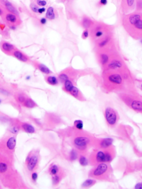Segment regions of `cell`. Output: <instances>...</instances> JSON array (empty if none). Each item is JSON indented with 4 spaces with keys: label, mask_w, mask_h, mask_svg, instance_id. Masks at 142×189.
I'll use <instances>...</instances> for the list:
<instances>
[{
    "label": "cell",
    "mask_w": 142,
    "mask_h": 189,
    "mask_svg": "<svg viewBox=\"0 0 142 189\" xmlns=\"http://www.w3.org/2000/svg\"><path fill=\"white\" fill-rule=\"evenodd\" d=\"M123 26L132 37L142 38V13L135 12L127 15L123 20Z\"/></svg>",
    "instance_id": "cell-1"
},
{
    "label": "cell",
    "mask_w": 142,
    "mask_h": 189,
    "mask_svg": "<svg viewBox=\"0 0 142 189\" xmlns=\"http://www.w3.org/2000/svg\"><path fill=\"white\" fill-rule=\"evenodd\" d=\"M115 156V151L114 149L110 147L105 149H101L96 151L90 157V162L94 164L99 163H109L113 160Z\"/></svg>",
    "instance_id": "cell-2"
},
{
    "label": "cell",
    "mask_w": 142,
    "mask_h": 189,
    "mask_svg": "<svg viewBox=\"0 0 142 189\" xmlns=\"http://www.w3.org/2000/svg\"><path fill=\"white\" fill-rule=\"evenodd\" d=\"M111 175V168L109 165L105 163H99L93 169L90 173L91 177L99 180H106L108 179Z\"/></svg>",
    "instance_id": "cell-3"
},
{
    "label": "cell",
    "mask_w": 142,
    "mask_h": 189,
    "mask_svg": "<svg viewBox=\"0 0 142 189\" xmlns=\"http://www.w3.org/2000/svg\"><path fill=\"white\" fill-rule=\"evenodd\" d=\"M91 37L93 41L96 42L105 36L111 33L110 28L108 26L103 23H99L94 24L90 28Z\"/></svg>",
    "instance_id": "cell-4"
},
{
    "label": "cell",
    "mask_w": 142,
    "mask_h": 189,
    "mask_svg": "<svg viewBox=\"0 0 142 189\" xmlns=\"http://www.w3.org/2000/svg\"><path fill=\"white\" fill-rule=\"evenodd\" d=\"M2 17L8 27L12 29H15L17 26L20 25L22 23L19 16L8 12H5Z\"/></svg>",
    "instance_id": "cell-5"
},
{
    "label": "cell",
    "mask_w": 142,
    "mask_h": 189,
    "mask_svg": "<svg viewBox=\"0 0 142 189\" xmlns=\"http://www.w3.org/2000/svg\"><path fill=\"white\" fill-rule=\"evenodd\" d=\"M90 139L87 136L79 135L75 138L73 140V145L75 147L79 150H85L90 143Z\"/></svg>",
    "instance_id": "cell-6"
},
{
    "label": "cell",
    "mask_w": 142,
    "mask_h": 189,
    "mask_svg": "<svg viewBox=\"0 0 142 189\" xmlns=\"http://www.w3.org/2000/svg\"><path fill=\"white\" fill-rule=\"evenodd\" d=\"M111 52L109 50V47L102 50H98V59L99 63L102 65H107L111 60Z\"/></svg>",
    "instance_id": "cell-7"
},
{
    "label": "cell",
    "mask_w": 142,
    "mask_h": 189,
    "mask_svg": "<svg viewBox=\"0 0 142 189\" xmlns=\"http://www.w3.org/2000/svg\"><path fill=\"white\" fill-rule=\"evenodd\" d=\"M105 118L108 125L113 126L117 121V114L113 109L107 108L105 110Z\"/></svg>",
    "instance_id": "cell-8"
},
{
    "label": "cell",
    "mask_w": 142,
    "mask_h": 189,
    "mask_svg": "<svg viewBox=\"0 0 142 189\" xmlns=\"http://www.w3.org/2000/svg\"><path fill=\"white\" fill-rule=\"evenodd\" d=\"M112 42V36L111 33L109 34L102 38L99 39V41H97L96 43V46L98 50H102L104 49L108 48L110 46V44Z\"/></svg>",
    "instance_id": "cell-9"
},
{
    "label": "cell",
    "mask_w": 142,
    "mask_h": 189,
    "mask_svg": "<svg viewBox=\"0 0 142 189\" xmlns=\"http://www.w3.org/2000/svg\"><path fill=\"white\" fill-rule=\"evenodd\" d=\"M0 48L4 53L7 55H12L14 50L17 49L16 46L13 44L5 41H2L0 42Z\"/></svg>",
    "instance_id": "cell-10"
},
{
    "label": "cell",
    "mask_w": 142,
    "mask_h": 189,
    "mask_svg": "<svg viewBox=\"0 0 142 189\" xmlns=\"http://www.w3.org/2000/svg\"><path fill=\"white\" fill-rule=\"evenodd\" d=\"M107 65L109 69L115 71L122 68L123 67V63L120 59L114 58L111 59Z\"/></svg>",
    "instance_id": "cell-11"
},
{
    "label": "cell",
    "mask_w": 142,
    "mask_h": 189,
    "mask_svg": "<svg viewBox=\"0 0 142 189\" xmlns=\"http://www.w3.org/2000/svg\"><path fill=\"white\" fill-rule=\"evenodd\" d=\"M0 2L3 5L7 12L19 16V12L17 9L8 0H0Z\"/></svg>",
    "instance_id": "cell-12"
},
{
    "label": "cell",
    "mask_w": 142,
    "mask_h": 189,
    "mask_svg": "<svg viewBox=\"0 0 142 189\" xmlns=\"http://www.w3.org/2000/svg\"><path fill=\"white\" fill-rule=\"evenodd\" d=\"M107 80L111 83L115 85H120L122 83L123 79L120 74L113 73L107 76Z\"/></svg>",
    "instance_id": "cell-13"
},
{
    "label": "cell",
    "mask_w": 142,
    "mask_h": 189,
    "mask_svg": "<svg viewBox=\"0 0 142 189\" xmlns=\"http://www.w3.org/2000/svg\"><path fill=\"white\" fill-rule=\"evenodd\" d=\"M12 56L22 62H28L29 60V58L26 54L21 51L20 50H18L17 48L12 53Z\"/></svg>",
    "instance_id": "cell-14"
},
{
    "label": "cell",
    "mask_w": 142,
    "mask_h": 189,
    "mask_svg": "<svg viewBox=\"0 0 142 189\" xmlns=\"http://www.w3.org/2000/svg\"><path fill=\"white\" fill-rule=\"evenodd\" d=\"M113 140L111 138H105V139H103L98 142V147L100 148L101 149H108L111 147L112 144H113Z\"/></svg>",
    "instance_id": "cell-15"
},
{
    "label": "cell",
    "mask_w": 142,
    "mask_h": 189,
    "mask_svg": "<svg viewBox=\"0 0 142 189\" xmlns=\"http://www.w3.org/2000/svg\"><path fill=\"white\" fill-rule=\"evenodd\" d=\"M39 160L38 157L36 155L32 156L31 157L28 156L27 158L26 161H27V169L29 171H32L36 166Z\"/></svg>",
    "instance_id": "cell-16"
},
{
    "label": "cell",
    "mask_w": 142,
    "mask_h": 189,
    "mask_svg": "<svg viewBox=\"0 0 142 189\" xmlns=\"http://www.w3.org/2000/svg\"><path fill=\"white\" fill-rule=\"evenodd\" d=\"M93 21L88 17H84L82 21V25L85 29H90L94 25Z\"/></svg>",
    "instance_id": "cell-17"
},
{
    "label": "cell",
    "mask_w": 142,
    "mask_h": 189,
    "mask_svg": "<svg viewBox=\"0 0 142 189\" xmlns=\"http://www.w3.org/2000/svg\"><path fill=\"white\" fill-rule=\"evenodd\" d=\"M56 17V14L55 13V10L54 8L50 6V7L47 8V10L46 11V18L48 20L52 21L54 20Z\"/></svg>",
    "instance_id": "cell-18"
},
{
    "label": "cell",
    "mask_w": 142,
    "mask_h": 189,
    "mask_svg": "<svg viewBox=\"0 0 142 189\" xmlns=\"http://www.w3.org/2000/svg\"><path fill=\"white\" fill-rule=\"evenodd\" d=\"M34 64H35V66L37 68L39 69V71H41L42 73H44L46 74H50L52 73V72L51 71V70L48 68L46 65H45L43 64L36 62H35Z\"/></svg>",
    "instance_id": "cell-19"
},
{
    "label": "cell",
    "mask_w": 142,
    "mask_h": 189,
    "mask_svg": "<svg viewBox=\"0 0 142 189\" xmlns=\"http://www.w3.org/2000/svg\"><path fill=\"white\" fill-rule=\"evenodd\" d=\"M69 94H71L73 97L76 98V99L80 100V101H83L84 99V98L83 97L82 93H80L79 90L78 89L77 87H76L75 86H74L70 92Z\"/></svg>",
    "instance_id": "cell-20"
},
{
    "label": "cell",
    "mask_w": 142,
    "mask_h": 189,
    "mask_svg": "<svg viewBox=\"0 0 142 189\" xmlns=\"http://www.w3.org/2000/svg\"><path fill=\"white\" fill-rule=\"evenodd\" d=\"M131 107L135 111L142 112V101L135 100L131 103Z\"/></svg>",
    "instance_id": "cell-21"
},
{
    "label": "cell",
    "mask_w": 142,
    "mask_h": 189,
    "mask_svg": "<svg viewBox=\"0 0 142 189\" xmlns=\"http://www.w3.org/2000/svg\"><path fill=\"white\" fill-rule=\"evenodd\" d=\"M63 83H64V87H63L64 90L65 92H66L68 93H70L71 90L73 89L74 86H74L72 81L70 79L65 80Z\"/></svg>",
    "instance_id": "cell-22"
},
{
    "label": "cell",
    "mask_w": 142,
    "mask_h": 189,
    "mask_svg": "<svg viewBox=\"0 0 142 189\" xmlns=\"http://www.w3.org/2000/svg\"><path fill=\"white\" fill-rule=\"evenodd\" d=\"M6 144H7V146L8 149L13 150L16 145V139L15 137H12L9 138Z\"/></svg>",
    "instance_id": "cell-23"
},
{
    "label": "cell",
    "mask_w": 142,
    "mask_h": 189,
    "mask_svg": "<svg viewBox=\"0 0 142 189\" xmlns=\"http://www.w3.org/2000/svg\"><path fill=\"white\" fill-rule=\"evenodd\" d=\"M46 82L51 86H56L58 84V79L55 76H49L46 78Z\"/></svg>",
    "instance_id": "cell-24"
},
{
    "label": "cell",
    "mask_w": 142,
    "mask_h": 189,
    "mask_svg": "<svg viewBox=\"0 0 142 189\" xmlns=\"http://www.w3.org/2000/svg\"><path fill=\"white\" fill-rule=\"evenodd\" d=\"M22 127L23 130H24L27 133L32 134L35 132V128H34L32 125L29 124L24 123V124H22Z\"/></svg>",
    "instance_id": "cell-25"
},
{
    "label": "cell",
    "mask_w": 142,
    "mask_h": 189,
    "mask_svg": "<svg viewBox=\"0 0 142 189\" xmlns=\"http://www.w3.org/2000/svg\"><path fill=\"white\" fill-rule=\"evenodd\" d=\"M23 105L28 108H33L36 106V103L31 98H26V101L23 103Z\"/></svg>",
    "instance_id": "cell-26"
},
{
    "label": "cell",
    "mask_w": 142,
    "mask_h": 189,
    "mask_svg": "<svg viewBox=\"0 0 142 189\" xmlns=\"http://www.w3.org/2000/svg\"><path fill=\"white\" fill-rule=\"evenodd\" d=\"M79 162L80 165L83 166H86L88 164L89 160L85 155H81L79 158Z\"/></svg>",
    "instance_id": "cell-27"
},
{
    "label": "cell",
    "mask_w": 142,
    "mask_h": 189,
    "mask_svg": "<svg viewBox=\"0 0 142 189\" xmlns=\"http://www.w3.org/2000/svg\"><path fill=\"white\" fill-rule=\"evenodd\" d=\"M68 72H62L58 76L59 80L62 83H64L65 80L70 79Z\"/></svg>",
    "instance_id": "cell-28"
},
{
    "label": "cell",
    "mask_w": 142,
    "mask_h": 189,
    "mask_svg": "<svg viewBox=\"0 0 142 189\" xmlns=\"http://www.w3.org/2000/svg\"><path fill=\"white\" fill-rule=\"evenodd\" d=\"M125 7L127 10L132 9L135 4V0H123Z\"/></svg>",
    "instance_id": "cell-29"
},
{
    "label": "cell",
    "mask_w": 142,
    "mask_h": 189,
    "mask_svg": "<svg viewBox=\"0 0 142 189\" xmlns=\"http://www.w3.org/2000/svg\"><path fill=\"white\" fill-rule=\"evenodd\" d=\"M96 181L94 180L93 179H88L86 180L82 184V187L84 188H88V187H90L93 185H94L96 183Z\"/></svg>",
    "instance_id": "cell-30"
},
{
    "label": "cell",
    "mask_w": 142,
    "mask_h": 189,
    "mask_svg": "<svg viewBox=\"0 0 142 189\" xmlns=\"http://www.w3.org/2000/svg\"><path fill=\"white\" fill-rule=\"evenodd\" d=\"M69 158L70 160L72 161H75L78 158V154L77 150L73 149L71 150V152L69 154Z\"/></svg>",
    "instance_id": "cell-31"
},
{
    "label": "cell",
    "mask_w": 142,
    "mask_h": 189,
    "mask_svg": "<svg viewBox=\"0 0 142 189\" xmlns=\"http://www.w3.org/2000/svg\"><path fill=\"white\" fill-rule=\"evenodd\" d=\"M76 128L79 130H81L83 128V123L82 120H77L74 123Z\"/></svg>",
    "instance_id": "cell-32"
},
{
    "label": "cell",
    "mask_w": 142,
    "mask_h": 189,
    "mask_svg": "<svg viewBox=\"0 0 142 189\" xmlns=\"http://www.w3.org/2000/svg\"><path fill=\"white\" fill-rule=\"evenodd\" d=\"M50 172L52 175H56L59 172V167L56 165H52L50 169Z\"/></svg>",
    "instance_id": "cell-33"
},
{
    "label": "cell",
    "mask_w": 142,
    "mask_h": 189,
    "mask_svg": "<svg viewBox=\"0 0 142 189\" xmlns=\"http://www.w3.org/2000/svg\"><path fill=\"white\" fill-rule=\"evenodd\" d=\"M60 180H61V176L59 175L56 174V175H53V176L52 182H53V185H54L58 184L59 182H60Z\"/></svg>",
    "instance_id": "cell-34"
},
{
    "label": "cell",
    "mask_w": 142,
    "mask_h": 189,
    "mask_svg": "<svg viewBox=\"0 0 142 189\" xmlns=\"http://www.w3.org/2000/svg\"><path fill=\"white\" fill-rule=\"evenodd\" d=\"M7 27L5 24L0 22V33L1 34H5L7 32Z\"/></svg>",
    "instance_id": "cell-35"
},
{
    "label": "cell",
    "mask_w": 142,
    "mask_h": 189,
    "mask_svg": "<svg viewBox=\"0 0 142 189\" xmlns=\"http://www.w3.org/2000/svg\"><path fill=\"white\" fill-rule=\"evenodd\" d=\"M36 3L39 7H44L47 5V2L46 0H36Z\"/></svg>",
    "instance_id": "cell-36"
},
{
    "label": "cell",
    "mask_w": 142,
    "mask_h": 189,
    "mask_svg": "<svg viewBox=\"0 0 142 189\" xmlns=\"http://www.w3.org/2000/svg\"><path fill=\"white\" fill-rule=\"evenodd\" d=\"M17 101L19 103L23 104V103H24L25 101H26V98L24 95L20 94L17 95Z\"/></svg>",
    "instance_id": "cell-37"
},
{
    "label": "cell",
    "mask_w": 142,
    "mask_h": 189,
    "mask_svg": "<svg viewBox=\"0 0 142 189\" xmlns=\"http://www.w3.org/2000/svg\"><path fill=\"white\" fill-rule=\"evenodd\" d=\"M7 165L5 163H0V173H4L7 171Z\"/></svg>",
    "instance_id": "cell-38"
},
{
    "label": "cell",
    "mask_w": 142,
    "mask_h": 189,
    "mask_svg": "<svg viewBox=\"0 0 142 189\" xmlns=\"http://www.w3.org/2000/svg\"><path fill=\"white\" fill-rule=\"evenodd\" d=\"M30 8L32 11L34 12V13H38V10H39V6H38L36 5V3H31V5L30 6Z\"/></svg>",
    "instance_id": "cell-39"
},
{
    "label": "cell",
    "mask_w": 142,
    "mask_h": 189,
    "mask_svg": "<svg viewBox=\"0 0 142 189\" xmlns=\"http://www.w3.org/2000/svg\"><path fill=\"white\" fill-rule=\"evenodd\" d=\"M89 35H90V33H89V30L88 29H85L82 34V38L83 39H86L89 37Z\"/></svg>",
    "instance_id": "cell-40"
},
{
    "label": "cell",
    "mask_w": 142,
    "mask_h": 189,
    "mask_svg": "<svg viewBox=\"0 0 142 189\" xmlns=\"http://www.w3.org/2000/svg\"><path fill=\"white\" fill-rule=\"evenodd\" d=\"M47 22V19L46 17H42L41 18H40L39 20V23L42 26L43 25H45Z\"/></svg>",
    "instance_id": "cell-41"
},
{
    "label": "cell",
    "mask_w": 142,
    "mask_h": 189,
    "mask_svg": "<svg viewBox=\"0 0 142 189\" xmlns=\"http://www.w3.org/2000/svg\"><path fill=\"white\" fill-rule=\"evenodd\" d=\"M32 179L33 181L34 182H36L37 181V180L38 179V174L37 173H33L32 174Z\"/></svg>",
    "instance_id": "cell-42"
},
{
    "label": "cell",
    "mask_w": 142,
    "mask_h": 189,
    "mask_svg": "<svg viewBox=\"0 0 142 189\" xmlns=\"http://www.w3.org/2000/svg\"><path fill=\"white\" fill-rule=\"evenodd\" d=\"M46 11V9L44 7H39V10H38V13L42 14V13H43L44 12H45Z\"/></svg>",
    "instance_id": "cell-43"
},
{
    "label": "cell",
    "mask_w": 142,
    "mask_h": 189,
    "mask_svg": "<svg viewBox=\"0 0 142 189\" xmlns=\"http://www.w3.org/2000/svg\"><path fill=\"white\" fill-rule=\"evenodd\" d=\"M10 131L12 133L16 134V133H17V132L18 131V128H17L16 126H14V127H13V128H11Z\"/></svg>",
    "instance_id": "cell-44"
},
{
    "label": "cell",
    "mask_w": 142,
    "mask_h": 189,
    "mask_svg": "<svg viewBox=\"0 0 142 189\" xmlns=\"http://www.w3.org/2000/svg\"><path fill=\"white\" fill-rule=\"evenodd\" d=\"M107 0H99V4L100 6H105L107 4Z\"/></svg>",
    "instance_id": "cell-45"
},
{
    "label": "cell",
    "mask_w": 142,
    "mask_h": 189,
    "mask_svg": "<svg viewBox=\"0 0 142 189\" xmlns=\"http://www.w3.org/2000/svg\"><path fill=\"white\" fill-rule=\"evenodd\" d=\"M0 93L5 95H8L10 94L8 91H7L5 89H0Z\"/></svg>",
    "instance_id": "cell-46"
},
{
    "label": "cell",
    "mask_w": 142,
    "mask_h": 189,
    "mask_svg": "<svg viewBox=\"0 0 142 189\" xmlns=\"http://www.w3.org/2000/svg\"><path fill=\"white\" fill-rule=\"evenodd\" d=\"M135 189H142V183H138L135 186Z\"/></svg>",
    "instance_id": "cell-47"
},
{
    "label": "cell",
    "mask_w": 142,
    "mask_h": 189,
    "mask_svg": "<svg viewBox=\"0 0 142 189\" xmlns=\"http://www.w3.org/2000/svg\"><path fill=\"white\" fill-rule=\"evenodd\" d=\"M4 13H5V11H4L3 10L2 8V7H0V16L2 17Z\"/></svg>",
    "instance_id": "cell-48"
},
{
    "label": "cell",
    "mask_w": 142,
    "mask_h": 189,
    "mask_svg": "<svg viewBox=\"0 0 142 189\" xmlns=\"http://www.w3.org/2000/svg\"><path fill=\"white\" fill-rule=\"evenodd\" d=\"M1 102H2V101H1V99H0V104H1Z\"/></svg>",
    "instance_id": "cell-49"
},
{
    "label": "cell",
    "mask_w": 142,
    "mask_h": 189,
    "mask_svg": "<svg viewBox=\"0 0 142 189\" xmlns=\"http://www.w3.org/2000/svg\"><path fill=\"white\" fill-rule=\"evenodd\" d=\"M141 43H142V41H141Z\"/></svg>",
    "instance_id": "cell-50"
},
{
    "label": "cell",
    "mask_w": 142,
    "mask_h": 189,
    "mask_svg": "<svg viewBox=\"0 0 142 189\" xmlns=\"http://www.w3.org/2000/svg\"><path fill=\"white\" fill-rule=\"evenodd\" d=\"M141 87H142V86H141Z\"/></svg>",
    "instance_id": "cell-51"
}]
</instances>
